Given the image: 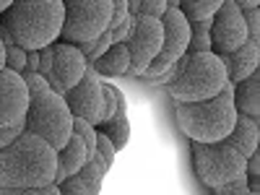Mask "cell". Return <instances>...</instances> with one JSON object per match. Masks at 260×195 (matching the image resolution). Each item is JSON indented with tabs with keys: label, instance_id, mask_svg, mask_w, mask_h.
<instances>
[{
	"label": "cell",
	"instance_id": "obj_1",
	"mask_svg": "<svg viewBox=\"0 0 260 195\" xmlns=\"http://www.w3.org/2000/svg\"><path fill=\"white\" fill-rule=\"evenodd\" d=\"M65 21L62 0H13L0 13V29L8 31L21 50H45L60 39Z\"/></svg>",
	"mask_w": 260,
	"mask_h": 195
},
{
	"label": "cell",
	"instance_id": "obj_2",
	"mask_svg": "<svg viewBox=\"0 0 260 195\" xmlns=\"http://www.w3.org/2000/svg\"><path fill=\"white\" fill-rule=\"evenodd\" d=\"M57 151L34 133H21L0 148V187H45L55 180Z\"/></svg>",
	"mask_w": 260,
	"mask_h": 195
},
{
	"label": "cell",
	"instance_id": "obj_3",
	"mask_svg": "<svg viewBox=\"0 0 260 195\" xmlns=\"http://www.w3.org/2000/svg\"><path fill=\"white\" fill-rule=\"evenodd\" d=\"M175 104L206 102L229 83L224 62L216 52H185L167 73L159 76Z\"/></svg>",
	"mask_w": 260,
	"mask_h": 195
},
{
	"label": "cell",
	"instance_id": "obj_4",
	"mask_svg": "<svg viewBox=\"0 0 260 195\" xmlns=\"http://www.w3.org/2000/svg\"><path fill=\"white\" fill-rule=\"evenodd\" d=\"M234 83H226L221 94L206 102H190V104H175L177 127L195 141V143H216L229 136L237 120L234 107Z\"/></svg>",
	"mask_w": 260,
	"mask_h": 195
},
{
	"label": "cell",
	"instance_id": "obj_5",
	"mask_svg": "<svg viewBox=\"0 0 260 195\" xmlns=\"http://www.w3.org/2000/svg\"><path fill=\"white\" fill-rule=\"evenodd\" d=\"M24 130L47 141L55 151L65 148L68 138L73 136V115L68 110L65 96L52 91L50 86L39 91H29V110L24 117Z\"/></svg>",
	"mask_w": 260,
	"mask_h": 195
},
{
	"label": "cell",
	"instance_id": "obj_6",
	"mask_svg": "<svg viewBox=\"0 0 260 195\" xmlns=\"http://www.w3.org/2000/svg\"><path fill=\"white\" fill-rule=\"evenodd\" d=\"M190 154H192L195 177H198V182L208 190H216L226 182L245 177L247 159L237 148H232L226 141H216V143L190 141Z\"/></svg>",
	"mask_w": 260,
	"mask_h": 195
},
{
	"label": "cell",
	"instance_id": "obj_7",
	"mask_svg": "<svg viewBox=\"0 0 260 195\" xmlns=\"http://www.w3.org/2000/svg\"><path fill=\"white\" fill-rule=\"evenodd\" d=\"M65 21L60 42L83 45L94 42L99 34L110 29L112 21V0H62Z\"/></svg>",
	"mask_w": 260,
	"mask_h": 195
},
{
	"label": "cell",
	"instance_id": "obj_8",
	"mask_svg": "<svg viewBox=\"0 0 260 195\" xmlns=\"http://www.w3.org/2000/svg\"><path fill=\"white\" fill-rule=\"evenodd\" d=\"M161 26H164L161 50L143 73V78H151V81L167 73L187 52V42H190V21L182 16L180 8H167V13L161 16Z\"/></svg>",
	"mask_w": 260,
	"mask_h": 195
},
{
	"label": "cell",
	"instance_id": "obj_9",
	"mask_svg": "<svg viewBox=\"0 0 260 195\" xmlns=\"http://www.w3.org/2000/svg\"><path fill=\"white\" fill-rule=\"evenodd\" d=\"M164 42V26L161 18H151V16H136L133 24V34L127 37L125 47L130 52V68H127V78H138L146 73V68L161 50Z\"/></svg>",
	"mask_w": 260,
	"mask_h": 195
},
{
	"label": "cell",
	"instance_id": "obj_10",
	"mask_svg": "<svg viewBox=\"0 0 260 195\" xmlns=\"http://www.w3.org/2000/svg\"><path fill=\"white\" fill-rule=\"evenodd\" d=\"M247 39L250 37H247L242 8H237L232 0H224L221 8L211 16V52H216V55L234 52Z\"/></svg>",
	"mask_w": 260,
	"mask_h": 195
},
{
	"label": "cell",
	"instance_id": "obj_11",
	"mask_svg": "<svg viewBox=\"0 0 260 195\" xmlns=\"http://www.w3.org/2000/svg\"><path fill=\"white\" fill-rule=\"evenodd\" d=\"M86 68H89V62H86L83 52L76 45H71V42L57 39L52 45V71L47 76L50 89L57 91L60 96H65L83 78Z\"/></svg>",
	"mask_w": 260,
	"mask_h": 195
},
{
	"label": "cell",
	"instance_id": "obj_12",
	"mask_svg": "<svg viewBox=\"0 0 260 195\" xmlns=\"http://www.w3.org/2000/svg\"><path fill=\"white\" fill-rule=\"evenodd\" d=\"M65 102H68V110L73 117H81V120L99 127L102 110H104V94H102V76L91 65L86 68L83 78L65 94Z\"/></svg>",
	"mask_w": 260,
	"mask_h": 195
},
{
	"label": "cell",
	"instance_id": "obj_13",
	"mask_svg": "<svg viewBox=\"0 0 260 195\" xmlns=\"http://www.w3.org/2000/svg\"><path fill=\"white\" fill-rule=\"evenodd\" d=\"M29 110V89L21 73L3 68L0 71V127L21 125Z\"/></svg>",
	"mask_w": 260,
	"mask_h": 195
},
{
	"label": "cell",
	"instance_id": "obj_14",
	"mask_svg": "<svg viewBox=\"0 0 260 195\" xmlns=\"http://www.w3.org/2000/svg\"><path fill=\"white\" fill-rule=\"evenodd\" d=\"M219 57L224 62V71H226L229 83H240L247 76H252L255 71H260V42L247 39L240 50L219 55Z\"/></svg>",
	"mask_w": 260,
	"mask_h": 195
},
{
	"label": "cell",
	"instance_id": "obj_15",
	"mask_svg": "<svg viewBox=\"0 0 260 195\" xmlns=\"http://www.w3.org/2000/svg\"><path fill=\"white\" fill-rule=\"evenodd\" d=\"M224 141H226L232 148H237V151H240V154L247 159L250 154H255V151L260 148V120L237 112L234 127L229 130V136H226Z\"/></svg>",
	"mask_w": 260,
	"mask_h": 195
},
{
	"label": "cell",
	"instance_id": "obj_16",
	"mask_svg": "<svg viewBox=\"0 0 260 195\" xmlns=\"http://www.w3.org/2000/svg\"><path fill=\"white\" fill-rule=\"evenodd\" d=\"M234 107L240 115L260 120V71L247 76L245 81L234 83Z\"/></svg>",
	"mask_w": 260,
	"mask_h": 195
},
{
	"label": "cell",
	"instance_id": "obj_17",
	"mask_svg": "<svg viewBox=\"0 0 260 195\" xmlns=\"http://www.w3.org/2000/svg\"><path fill=\"white\" fill-rule=\"evenodd\" d=\"M91 68L104 78H120L130 68V52H127L125 45H112L102 57H96L91 62Z\"/></svg>",
	"mask_w": 260,
	"mask_h": 195
},
{
	"label": "cell",
	"instance_id": "obj_18",
	"mask_svg": "<svg viewBox=\"0 0 260 195\" xmlns=\"http://www.w3.org/2000/svg\"><path fill=\"white\" fill-rule=\"evenodd\" d=\"M86 161H89V151H86V143H83V138L73 130V136L68 138L65 148L57 151V167H60L68 177H73Z\"/></svg>",
	"mask_w": 260,
	"mask_h": 195
},
{
	"label": "cell",
	"instance_id": "obj_19",
	"mask_svg": "<svg viewBox=\"0 0 260 195\" xmlns=\"http://www.w3.org/2000/svg\"><path fill=\"white\" fill-rule=\"evenodd\" d=\"M96 130L110 138L117 151H122V148L127 146V141H130V120H127V112H117L110 122L99 125Z\"/></svg>",
	"mask_w": 260,
	"mask_h": 195
},
{
	"label": "cell",
	"instance_id": "obj_20",
	"mask_svg": "<svg viewBox=\"0 0 260 195\" xmlns=\"http://www.w3.org/2000/svg\"><path fill=\"white\" fill-rule=\"evenodd\" d=\"M187 52H211V18L190 21Z\"/></svg>",
	"mask_w": 260,
	"mask_h": 195
},
{
	"label": "cell",
	"instance_id": "obj_21",
	"mask_svg": "<svg viewBox=\"0 0 260 195\" xmlns=\"http://www.w3.org/2000/svg\"><path fill=\"white\" fill-rule=\"evenodd\" d=\"M221 3L224 0H180V11L187 21H201V18H211L221 8Z\"/></svg>",
	"mask_w": 260,
	"mask_h": 195
},
{
	"label": "cell",
	"instance_id": "obj_22",
	"mask_svg": "<svg viewBox=\"0 0 260 195\" xmlns=\"http://www.w3.org/2000/svg\"><path fill=\"white\" fill-rule=\"evenodd\" d=\"M76 177L86 185V190H89V195H99L102 190V182H104V172H102V164L96 156H91L89 161H86L78 172H76Z\"/></svg>",
	"mask_w": 260,
	"mask_h": 195
},
{
	"label": "cell",
	"instance_id": "obj_23",
	"mask_svg": "<svg viewBox=\"0 0 260 195\" xmlns=\"http://www.w3.org/2000/svg\"><path fill=\"white\" fill-rule=\"evenodd\" d=\"M112 45H115V39H112V31L107 29V31H104V34H99V37H96L94 42H83V45H76V47H78V50L83 52L86 62L91 65V62H94L96 57H102V55H104L107 50H110Z\"/></svg>",
	"mask_w": 260,
	"mask_h": 195
},
{
	"label": "cell",
	"instance_id": "obj_24",
	"mask_svg": "<svg viewBox=\"0 0 260 195\" xmlns=\"http://www.w3.org/2000/svg\"><path fill=\"white\" fill-rule=\"evenodd\" d=\"M117 154H120V151L112 146V141L107 138L104 133H99V130H96V151H94V156L99 159V164H102V172H104V175L112 169V164H115Z\"/></svg>",
	"mask_w": 260,
	"mask_h": 195
},
{
	"label": "cell",
	"instance_id": "obj_25",
	"mask_svg": "<svg viewBox=\"0 0 260 195\" xmlns=\"http://www.w3.org/2000/svg\"><path fill=\"white\" fill-rule=\"evenodd\" d=\"M6 68L24 73L26 71V50H21L18 45H8L6 47Z\"/></svg>",
	"mask_w": 260,
	"mask_h": 195
},
{
	"label": "cell",
	"instance_id": "obj_26",
	"mask_svg": "<svg viewBox=\"0 0 260 195\" xmlns=\"http://www.w3.org/2000/svg\"><path fill=\"white\" fill-rule=\"evenodd\" d=\"M0 195H60V187L55 182L45 187H0Z\"/></svg>",
	"mask_w": 260,
	"mask_h": 195
},
{
	"label": "cell",
	"instance_id": "obj_27",
	"mask_svg": "<svg viewBox=\"0 0 260 195\" xmlns=\"http://www.w3.org/2000/svg\"><path fill=\"white\" fill-rule=\"evenodd\" d=\"M169 3L167 0H141L138 3V16H151V18H161L167 13Z\"/></svg>",
	"mask_w": 260,
	"mask_h": 195
},
{
	"label": "cell",
	"instance_id": "obj_28",
	"mask_svg": "<svg viewBox=\"0 0 260 195\" xmlns=\"http://www.w3.org/2000/svg\"><path fill=\"white\" fill-rule=\"evenodd\" d=\"M213 195H250V182L247 177H240V180H234V182H226L221 187H216L211 190Z\"/></svg>",
	"mask_w": 260,
	"mask_h": 195
},
{
	"label": "cell",
	"instance_id": "obj_29",
	"mask_svg": "<svg viewBox=\"0 0 260 195\" xmlns=\"http://www.w3.org/2000/svg\"><path fill=\"white\" fill-rule=\"evenodd\" d=\"M245 13V26H247V37L260 42V8H247Z\"/></svg>",
	"mask_w": 260,
	"mask_h": 195
},
{
	"label": "cell",
	"instance_id": "obj_30",
	"mask_svg": "<svg viewBox=\"0 0 260 195\" xmlns=\"http://www.w3.org/2000/svg\"><path fill=\"white\" fill-rule=\"evenodd\" d=\"M60 187V195H89V190H86V185L73 175V177H68L65 182H60L57 185Z\"/></svg>",
	"mask_w": 260,
	"mask_h": 195
},
{
	"label": "cell",
	"instance_id": "obj_31",
	"mask_svg": "<svg viewBox=\"0 0 260 195\" xmlns=\"http://www.w3.org/2000/svg\"><path fill=\"white\" fill-rule=\"evenodd\" d=\"M133 24H136V16H127L117 29H112V39H115V45H125L127 37L133 34Z\"/></svg>",
	"mask_w": 260,
	"mask_h": 195
},
{
	"label": "cell",
	"instance_id": "obj_32",
	"mask_svg": "<svg viewBox=\"0 0 260 195\" xmlns=\"http://www.w3.org/2000/svg\"><path fill=\"white\" fill-rule=\"evenodd\" d=\"M21 133H24V122L21 125H13V127H0V148H6L13 138H18Z\"/></svg>",
	"mask_w": 260,
	"mask_h": 195
},
{
	"label": "cell",
	"instance_id": "obj_33",
	"mask_svg": "<svg viewBox=\"0 0 260 195\" xmlns=\"http://www.w3.org/2000/svg\"><path fill=\"white\" fill-rule=\"evenodd\" d=\"M26 71H39V50L26 52Z\"/></svg>",
	"mask_w": 260,
	"mask_h": 195
},
{
	"label": "cell",
	"instance_id": "obj_34",
	"mask_svg": "<svg viewBox=\"0 0 260 195\" xmlns=\"http://www.w3.org/2000/svg\"><path fill=\"white\" fill-rule=\"evenodd\" d=\"M232 3H234L237 8H242V11H247V8H260V0H232Z\"/></svg>",
	"mask_w": 260,
	"mask_h": 195
},
{
	"label": "cell",
	"instance_id": "obj_35",
	"mask_svg": "<svg viewBox=\"0 0 260 195\" xmlns=\"http://www.w3.org/2000/svg\"><path fill=\"white\" fill-rule=\"evenodd\" d=\"M138 3H141V0H127V11H130V16H138Z\"/></svg>",
	"mask_w": 260,
	"mask_h": 195
},
{
	"label": "cell",
	"instance_id": "obj_36",
	"mask_svg": "<svg viewBox=\"0 0 260 195\" xmlns=\"http://www.w3.org/2000/svg\"><path fill=\"white\" fill-rule=\"evenodd\" d=\"M3 68H6V47L0 45V71H3Z\"/></svg>",
	"mask_w": 260,
	"mask_h": 195
},
{
	"label": "cell",
	"instance_id": "obj_37",
	"mask_svg": "<svg viewBox=\"0 0 260 195\" xmlns=\"http://www.w3.org/2000/svg\"><path fill=\"white\" fill-rule=\"evenodd\" d=\"M11 3H13V0H0V13H6Z\"/></svg>",
	"mask_w": 260,
	"mask_h": 195
},
{
	"label": "cell",
	"instance_id": "obj_38",
	"mask_svg": "<svg viewBox=\"0 0 260 195\" xmlns=\"http://www.w3.org/2000/svg\"><path fill=\"white\" fill-rule=\"evenodd\" d=\"M169 3V8H180V0H167Z\"/></svg>",
	"mask_w": 260,
	"mask_h": 195
},
{
	"label": "cell",
	"instance_id": "obj_39",
	"mask_svg": "<svg viewBox=\"0 0 260 195\" xmlns=\"http://www.w3.org/2000/svg\"><path fill=\"white\" fill-rule=\"evenodd\" d=\"M250 195H260V192H250Z\"/></svg>",
	"mask_w": 260,
	"mask_h": 195
}]
</instances>
